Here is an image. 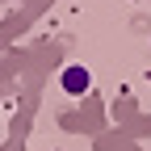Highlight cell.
Segmentation results:
<instances>
[{
  "label": "cell",
  "instance_id": "obj_1",
  "mask_svg": "<svg viewBox=\"0 0 151 151\" xmlns=\"http://www.w3.org/2000/svg\"><path fill=\"white\" fill-rule=\"evenodd\" d=\"M63 88H67V92H84V88H88V71H84V67H67V71H63Z\"/></svg>",
  "mask_w": 151,
  "mask_h": 151
}]
</instances>
